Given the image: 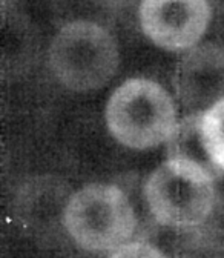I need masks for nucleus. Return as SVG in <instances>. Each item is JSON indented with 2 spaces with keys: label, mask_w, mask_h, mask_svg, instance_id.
<instances>
[{
  "label": "nucleus",
  "mask_w": 224,
  "mask_h": 258,
  "mask_svg": "<svg viewBox=\"0 0 224 258\" xmlns=\"http://www.w3.org/2000/svg\"><path fill=\"white\" fill-rule=\"evenodd\" d=\"M106 123L112 137L132 149L168 142L177 126V111L168 91L152 80L132 79L111 95Z\"/></svg>",
  "instance_id": "1"
},
{
  "label": "nucleus",
  "mask_w": 224,
  "mask_h": 258,
  "mask_svg": "<svg viewBox=\"0 0 224 258\" xmlns=\"http://www.w3.org/2000/svg\"><path fill=\"white\" fill-rule=\"evenodd\" d=\"M109 258H168L158 247L146 241H131L115 249Z\"/></svg>",
  "instance_id": "10"
},
{
  "label": "nucleus",
  "mask_w": 224,
  "mask_h": 258,
  "mask_svg": "<svg viewBox=\"0 0 224 258\" xmlns=\"http://www.w3.org/2000/svg\"><path fill=\"white\" fill-rule=\"evenodd\" d=\"M4 166H5V149H4L2 143H0V175L4 172Z\"/></svg>",
  "instance_id": "11"
},
{
  "label": "nucleus",
  "mask_w": 224,
  "mask_h": 258,
  "mask_svg": "<svg viewBox=\"0 0 224 258\" xmlns=\"http://www.w3.org/2000/svg\"><path fill=\"white\" fill-rule=\"evenodd\" d=\"M120 52L114 37L94 22L63 26L52 40L49 67L60 83L72 91L103 88L117 73Z\"/></svg>",
  "instance_id": "3"
},
{
  "label": "nucleus",
  "mask_w": 224,
  "mask_h": 258,
  "mask_svg": "<svg viewBox=\"0 0 224 258\" xmlns=\"http://www.w3.org/2000/svg\"><path fill=\"white\" fill-rule=\"evenodd\" d=\"M31 39L23 23L0 11V71H10L20 67L29 55Z\"/></svg>",
  "instance_id": "8"
},
{
  "label": "nucleus",
  "mask_w": 224,
  "mask_h": 258,
  "mask_svg": "<svg viewBox=\"0 0 224 258\" xmlns=\"http://www.w3.org/2000/svg\"><path fill=\"white\" fill-rule=\"evenodd\" d=\"M168 160L194 174L209 180L218 178L222 171L209 157L200 129V112L192 114L177 123L168 139Z\"/></svg>",
  "instance_id": "7"
},
{
  "label": "nucleus",
  "mask_w": 224,
  "mask_h": 258,
  "mask_svg": "<svg viewBox=\"0 0 224 258\" xmlns=\"http://www.w3.org/2000/svg\"><path fill=\"white\" fill-rule=\"evenodd\" d=\"M144 197L158 223L180 229L203 224L215 208L213 181L169 160L149 175Z\"/></svg>",
  "instance_id": "4"
},
{
  "label": "nucleus",
  "mask_w": 224,
  "mask_h": 258,
  "mask_svg": "<svg viewBox=\"0 0 224 258\" xmlns=\"http://www.w3.org/2000/svg\"><path fill=\"white\" fill-rule=\"evenodd\" d=\"M207 0H141L140 23L144 34L160 48H194L207 29Z\"/></svg>",
  "instance_id": "5"
},
{
  "label": "nucleus",
  "mask_w": 224,
  "mask_h": 258,
  "mask_svg": "<svg viewBox=\"0 0 224 258\" xmlns=\"http://www.w3.org/2000/svg\"><path fill=\"white\" fill-rule=\"evenodd\" d=\"M200 129L209 157L224 172V99L200 112Z\"/></svg>",
  "instance_id": "9"
},
{
  "label": "nucleus",
  "mask_w": 224,
  "mask_h": 258,
  "mask_svg": "<svg viewBox=\"0 0 224 258\" xmlns=\"http://www.w3.org/2000/svg\"><path fill=\"white\" fill-rule=\"evenodd\" d=\"M63 223L71 238L91 252L115 250L137 229V217L126 194L115 184H89L68 200Z\"/></svg>",
  "instance_id": "2"
},
{
  "label": "nucleus",
  "mask_w": 224,
  "mask_h": 258,
  "mask_svg": "<svg viewBox=\"0 0 224 258\" xmlns=\"http://www.w3.org/2000/svg\"><path fill=\"white\" fill-rule=\"evenodd\" d=\"M175 91L181 103L203 112L224 99V49L216 45L190 48L175 71Z\"/></svg>",
  "instance_id": "6"
}]
</instances>
